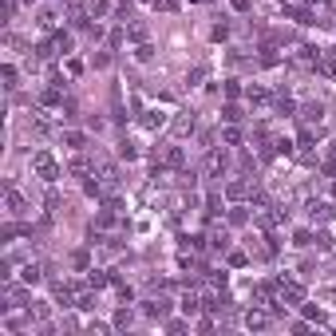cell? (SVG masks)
Returning a JSON list of instances; mask_svg holds the SVG:
<instances>
[{
    "label": "cell",
    "mask_w": 336,
    "mask_h": 336,
    "mask_svg": "<svg viewBox=\"0 0 336 336\" xmlns=\"http://www.w3.org/2000/svg\"><path fill=\"white\" fill-rule=\"evenodd\" d=\"M87 16H91V20L111 16V0H87Z\"/></svg>",
    "instance_id": "obj_11"
},
{
    "label": "cell",
    "mask_w": 336,
    "mask_h": 336,
    "mask_svg": "<svg viewBox=\"0 0 336 336\" xmlns=\"http://www.w3.org/2000/svg\"><path fill=\"white\" fill-rule=\"evenodd\" d=\"M32 166H36V174H40L44 182H56V178H60V166H56V158H52L47 151H36V154H32Z\"/></svg>",
    "instance_id": "obj_1"
},
{
    "label": "cell",
    "mask_w": 336,
    "mask_h": 336,
    "mask_svg": "<svg viewBox=\"0 0 336 336\" xmlns=\"http://www.w3.org/2000/svg\"><path fill=\"white\" fill-rule=\"evenodd\" d=\"M60 328H67V332H76V328H79V321H76V317H63V321H60Z\"/></svg>",
    "instance_id": "obj_32"
},
{
    "label": "cell",
    "mask_w": 336,
    "mask_h": 336,
    "mask_svg": "<svg viewBox=\"0 0 336 336\" xmlns=\"http://www.w3.org/2000/svg\"><path fill=\"white\" fill-rule=\"evenodd\" d=\"M245 261H249V257H245V253H229V265H233V269H242Z\"/></svg>",
    "instance_id": "obj_30"
},
{
    "label": "cell",
    "mask_w": 336,
    "mask_h": 336,
    "mask_svg": "<svg viewBox=\"0 0 336 336\" xmlns=\"http://www.w3.org/2000/svg\"><path fill=\"white\" fill-rule=\"evenodd\" d=\"M71 265L87 273V269H91V257H87V249H76V253H71Z\"/></svg>",
    "instance_id": "obj_22"
},
{
    "label": "cell",
    "mask_w": 336,
    "mask_h": 336,
    "mask_svg": "<svg viewBox=\"0 0 336 336\" xmlns=\"http://www.w3.org/2000/svg\"><path fill=\"white\" fill-rule=\"evenodd\" d=\"M135 56H138L142 63H151V60H154V47H151V44H138V52H135Z\"/></svg>",
    "instance_id": "obj_25"
},
{
    "label": "cell",
    "mask_w": 336,
    "mask_h": 336,
    "mask_svg": "<svg viewBox=\"0 0 336 336\" xmlns=\"http://www.w3.org/2000/svg\"><path fill=\"white\" fill-rule=\"evenodd\" d=\"M119 158H127V162H131V158H138V147L131 142V138H119Z\"/></svg>",
    "instance_id": "obj_20"
},
{
    "label": "cell",
    "mask_w": 336,
    "mask_h": 336,
    "mask_svg": "<svg viewBox=\"0 0 336 336\" xmlns=\"http://www.w3.org/2000/svg\"><path fill=\"white\" fill-rule=\"evenodd\" d=\"M249 190H253V182H245V178H233V182H226V198L229 202H249Z\"/></svg>",
    "instance_id": "obj_6"
},
{
    "label": "cell",
    "mask_w": 336,
    "mask_h": 336,
    "mask_svg": "<svg viewBox=\"0 0 336 336\" xmlns=\"http://www.w3.org/2000/svg\"><path fill=\"white\" fill-rule=\"evenodd\" d=\"M222 119H226V123H242L245 115H242V107H237V103H226V107H222Z\"/></svg>",
    "instance_id": "obj_21"
},
{
    "label": "cell",
    "mask_w": 336,
    "mask_h": 336,
    "mask_svg": "<svg viewBox=\"0 0 336 336\" xmlns=\"http://www.w3.org/2000/svg\"><path fill=\"white\" fill-rule=\"evenodd\" d=\"M142 313H147V317H158V321H162V317L170 313V301H166V297H151V301L142 305Z\"/></svg>",
    "instance_id": "obj_7"
},
{
    "label": "cell",
    "mask_w": 336,
    "mask_h": 336,
    "mask_svg": "<svg viewBox=\"0 0 336 336\" xmlns=\"http://www.w3.org/2000/svg\"><path fill=\"white\" fill-rule=\"evenodd\" d=\"M20 87V71H16V63H4V91L12 95Z\"/></svg>",
    "instance_id": "obj_12"
},
{
    "label": "cell",
    "mask_w": 336,
    "mask_h": 336,
    "mask_svg": "<svg viewBox=\"0 0 336 336\" xmlns=\"http://www.w3.org/2000/svg\"><path fill=\"white\" fill-rule=\"evenodd\" d=\"M229 4H233L237 12H245V8H249V0H229Z\"/></svg>",
    "instance_id": "obj_33"
},
{
    "label": "cell",
    "mask_w": 336,
    "mask_h": 336,
    "mask_svg": "<svg viewBox=\"0 0 336 336\" xmlns=\"http://www.w3.org/2000/svg\"><path fill=\"white\" fill-rule=\"evenodd\" d=\"M28 313L36 317V321H47V317H52V308H47V301H32V305H28Z\"/></svg>",
    "instance_id": "obj_19"
},
{
    "label": "cell",
    "mask_w": 336,
    "mask_h": 336,
    "mask_svg": "<svg viewBox=\"0 0 336 336\" xmlns=\"http://www.w3.org/2000/svg\"><path fill=\"white\" fill-rule=\"evenodd\" d=\"M198 308H202L198 293H186V297H182V313H186V317H194V313H198Z\"/></svg>",
    "instance_id": "obj_18"
},
{
    "label": "cell",
    "mask_w": 336,
    "mask_h": 336,
    "mask_svg": "<svg viewBox=\"0 0 336 336\" xmlns=\"http://www.w3.org/2000/svg\"><path fill=\"white\" fill-rule=\"evenodd\" d=\"M269 321H273V313H261V308L245 313V328H269Z\"/></svg>",
    "instance_id": "obj_10"
},
{
    "label": "cell",
    "mask_w": 336,
    "mask_h": 336,
    "mask_svg": "<svg viewBox=\"0 0 336 336\" xmlns=\"http://www.w3.org/2000/svg\"><path fill=\"white\" fill-rule=\"evenodd\" d=\"M226 95H229V99H237V95H242V83H237V79H226Z\"/></svg>",
    "instance_id": "obj_26"
},
{
    "label": "cell",
    "mask_w": 336,
    "mask_h": 336,
    "mask_svg": "<svg viewBox=\"0 0 336 336\" xmlns=\"http://www.w3.org/2000/svg\"><path fill=\"white\" fill-rule=\"evenodd\" d=\"M297 119H301V127H313V123L324 119V107L321 103H301V107H297Z\"/></svg>",
    "instance_id": "obj_4"
},
{
    "label": "cell",
    "mask_w": 336,
    "mask_h": 336,
    "mask_svg": "<svg viewBox=\"0 0 336 336\" xmlns=\"http://www.w3.org/2000/svg\"><path fill=\"white\" fill-rule=\"evenodd\" d=\"M245 99H249V103H265L269 95H265V87H245Z\"/></svg>",
    "instance_id": "obj_23"
},
{
    "label": "cell",
    "mask_w": 336,
    "mask_h": 336,
    "mask_svg": "<svg viewBox=\"0 0 336 336\" xmlns=\"http://www.w3.org/2000/svg\"><path fill=\"white\" fill-rule=\"evenodd\" d=\"M91 158H83V154H79V158H71V162H67V174H71V178H87V174H91Z\"/></svg>",
    "instance_id": "obj_8"
},
{
    "label": "cell",
    "mask_w": 336,
    "mask_h": 336,
    "mask_svg": "<svg viewBox=\"0 0 336 336\" xmlns=\"http://www.w3.org/2000/svg\"><path fill=\"white\" fill-rule=\"evenodd\" d=\"M190 328V321H166V332H186Z\"/></svg>",
    "instance_id": "obj_27"
},
{
    "label": "cell",
    "mask_w": 336,
    "mask_h": 336,
    "mask_svg": "<svg viewBox=\"0 0 336 336\" xmlns=\"http://www.w3.org/2000/svg\"><path fill=\"white\" fill-rule=\"evenodd\" d=\"M281 4H285V0H281ZM289 4H293V0H289Z\"/></svg>",
    "instance_id": "obj_34"
},
{
    "label": "cell",
    "mask_w": 336,
    "mask_h": 336,
    "mask_svg": "<svg viewBox=\"0 0 336 336\" xmlns=\"http://www.w3.org/2000/svg\"><path fill=\"white\" fill-rule=\"evenodd\" d=\"M63 142H67L71 151H83V147H87V135H83V131H63Z\"/></svg>",
    "instance_id": "obj_14"
},
{
    "label": "cell",
    "mask_w": 336,
    "mask_h": 336,
    "mask_svg": "<svg viewBox=\"0 0 336 336\" xmlns=\"http://www.w3.org/2000/svg\"><path fill=\"white\" fill-rule=\"evenodd\" d=\"M36 24L44 32H56V8H40V12H36Z\"/></svg>",
    "instance_id": "obj_13"
},
{
    "label": "cell",
    "mask_w": 336,
    "mask_h": 336,
    "mask_svg": "<svg viewBox=\"0 0 336 336\" xmlns=\"http://www.w3.org/2000/svg\"><path fill=\"white\" fill-rule=\"evenodd\" d=\"M16 8H20L16 0H4V20H12V16H16Z\"/></svg>",
    "instance_id": "obj_29"
},
{
    "label": "cell",
    "mask_w": 336,
    "mask_h": 336,
    "mask_svg": "<svg viewBox=\"0 0 336 336\" xmlns=\"http://www.w3.org/2000/svg\"><path fill=\"white\" fill-rule=\"evenodd\" d=\"M131 321H135V317H131L127 308H119V313H115V328H131Z\"/></svg>",
    "instance_id": "obj_24"
},
{
    "label": "cell",
    "mask_w": 336,
    "mask_h": 336,
    "mask_svg": "<svg viewBox=\"0 0 336 336\" xmlns=\"http://www.w3.org/2000/svg\"><path fill=\"white\" fill-rule=\"evenodd\" d=\"M226 222H229V226H245V222H249V214H245V206H229Z\"/></svg>",
    "instance_id": "obj_16"
},
{
    "label": "cell",
    "mask_w": 336,
    "mask_h": 336,
    "mask_svg": "<svg viewBox=\"0 0 336 336\" xmlns=\"http://www.w3.org/2000/svg\"><path fill=\"white\" fill-rule=\"evenodd\" d=\"M138 123H142L147 131H162V127H170V115H166V111H142Z\"/></svg>",
    "instance_id": "obj_5"
},
{
    "label": "cell",
    "mask_w": 336,
    "mask_h": 336,
    "mask_svg": "<svg viewBox=\"0 0 336 336\" xmlns=\"http://www.w3.org/2000/svg\"><path fill=\"white\" fill-rule=\"evenodd\" d=\"M123 28H127V36H131V40H138V44L147 40V24H142V20H131V24H123Z\"/></svg>",
    "instance_id": "obj_15"
},
{
    "label": "cell",
    "mask_w": 336,
    "mask_h": 336,
    "mask_svg": "<svg viewBox=\"0 0 336 336\" xmlns=\"http://www.w3.org/2000/svg\"><path fill=\"white\" fill-rule=\"evenodd\" d=\"M91 63H95V67H111V56H107V52H99V56H95Z\"/></svg>",
    "instance_id": "obj_31"
},
{
    "label": "cell",
    "mask_w": 336,
    "mask_h": 336,
    "mask_svg": "<svg viewBox=\"0 0 336 336\" xmlns=\"http://www.w3.org/2000/svg\"><path fill=\"white\" fill-rule=\"evenodd\" d=\"M313 242H317L313 229H297V233H293V245H297V249H305V245H313Z\"/></svg>",
    "instance_id": "obj_17"
},
{
    "label": "cell",
    "mask_w": 336,
    "mask_h": 336,
    "mask_svg": "<svg viewBox=\"0 0 336 336\" xmlns=\"http://www.w3.org/2000/svg\"><path fill=\"white\" fill-rule=\"evenodd\" d=\"M305 317H308V321H324V313H321V308H313V305H305Z\"/></svg>",
    "instance_id": "obj_28"
},
{
    "label": "cell",
    "mask_w": 336,
    "mask_h": 336,
    "mask_svg": "<svg viewBox=\"0 0 336 336\" xmlns=\"http://www.w3.org/2000/svg\"><path fill=\"white\" fill-rule=\"evenodd\" d=\"M206 242H210V249H222V253H226V249H229V229L226 226H222V229H210V237H206Z\"/></svg>",
    "instance_id": "obj_9"
},
{
    "label": "cell",
    "mask_w": 336,
    "mask_h": 336,
    "mask_svg": "<svg viewBox=\"0 0 336 336\" xmlns=\"http://www.w3.org/2000/svg\"><path fill=\"white\" fill-rule=\"evenodd\" d=\"M4 206H8V218H24L28 214V202H24V194H20L12 182H4Z\"/></svg>",
    "instance_id": "obj_2"
},
{
    "label": "cell",
    "mask_w": 336,
    "mask_h": 336,
    "mask_svg": "<svg viewBox=\"0 0 336 336\" xmlns=\"http://www.w3.org/2000/svg\"><path fill=\"white\" fill-rule=\"evenodd\" d=\"M194 127H198V119H194V111H178V115L170 119V135L186 138V135H194Z\"/></svg>",
    "instance_id": "obj_3"
}]
</instances>
